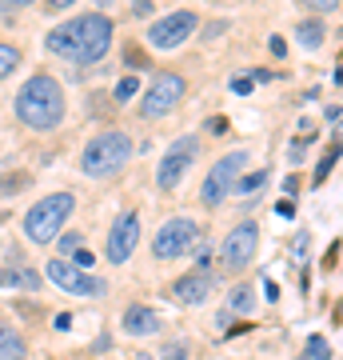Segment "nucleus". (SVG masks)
<instances>
[{
  "label": "nucleus",
  "instance_id": "f257e3e1",
  "mask_svg": "<svg viewBox=\"0 0 343 360\" xmlns=\"http://www.w3.org/2000/svg\"><path fill=\"white\" fill-rule=\"evenodd\" d=\"M112 28L116 25L104 13H84L56 25L44 44H48V52L72 60V65H96V60H104V52L112 44Z\"/></svg>",
  "mask_w": 343,
  "mask_h": 360
},
{
  "label": "nucleus",
  "instance_id": "f03ea898",
  "mask_svg": "<svg viewBox=\"0 0 343 360\" xmlns=\"http://www.w3.org/2000/svg\"><path fill=\"white\" fill-rule=\"evenodd\" d=\"M64 89L60 80L48 77V72H36V77L25 80V89L16 92V116L25 120L32 132H52L60 129L64 120Z\"/></svg>",
  "mask_w": 343,
  "mask_h": 360
},
{
  "label": "nucleus",
  "instance_id": "7ed1b4c3",
  "mask_svg": "<svg viewBox=\"0 0 343 360\" xmlns=\"http://www.w3.org/2000/svg\"><path fill=\"white\" fill-rule=\"evenodd\" d=\"M132 156H136V144H132L128 132L104 129L100 136L88 141V148H84V156H80V168H84L92 180H108V176H116V172H124Z\"/></svg>",
  "mask_w": 343,
  "mask_h": 360
},
{
  "label": "nucleus",
  "instance_id": "20e7f679",
  "mask_svg": "<svg viewBox=\"0 0 343 360\" xmlns=\"http://www.w3.org/2000/svg\"><path fill=\"white\" fill-rule=\"evenodd\" d=\"M72 208H76V196L72 193H52V196H44V200H36L25 217V236L32 245L56 240L60 229H64V220H72Z\"/></svg>",
  "mask_w": 343,
  "mask_h": 360
},
{
  "label": "nucleus",
  "instance_id": "39448f33",
  "mask_svg": "<svg viewBox=\"0 0 343 360\" xmlns=\"http://www.w3.org/2000/svg\"><path fill=\"white\" fill-rule=\"evenodd\" d=\"M243 168H248V153H243V148H236V153H228V156H220L216 165L208 168V176H203V184H200V200L208 208L224 205V200L231 196V184L243 176Z\"/></svg>",
  "mask_w": 343,
  "mask_h": 360
},
{
  "label": "nucleus",
  "instance_id": "423d86ee",
  "mask_svg": "<svg viewBox=\"0 0 343 360\" xmlns=\"http://www.w3.org/2000/svg\"><path fill=\"white\" fill-rule=\"evenodd\" d=\"M184 92H188V80L180 77V72H160V77L152 80V89L144 92L140 116L144 120H160V116H168L180 101H184Z\"/></svg>",
  "mask_w": 343,
  "mask_h": 360
},
{
  "label": "nucleus",
  "instance_id": "0eeeda50",
  "mask_svg": "<svg viewBox=\"0 0 343 360\" xmlns=\"http://www.w3.org/2000/svg\"><path fill=\"white\" fill-rule=\"evenodd\" d=\"M196 156H200V141H196V136H180V141H172V144H168V153L160 156V168H156V184H160L164 193L180 188L184 172L196 165Z\"/></svg>",
  "mask_w": 343,
  "mask_h": 360
},
{
  "label": "nucleus",
  "instance_id": "6e6552de",
  "mask_svg": "<svg viewBox=\"0 0 343 360\" xmlns=\"http://www.w3.org/2000/svg\"><path fill=\"white\" fill-rule=\"evenodd\" d=\"M196 236H200V224H196L191 217H172V220H164V229L156 232L152 252H156L160 260L184 257V252L196 245Z\"/></svg>",
  "mask_w": 343,
  "mask_h": 360
},
{
  "label": "nucleus",
  "instance_id": "1a4fd4ad",
  "mask_svg": "<svg viewBox=\"0 0 343 360\" xmlns=\"http://www.w3.org/2000/svg\"><path fill=\"white\" fill-rule=\"evenodd\" d=\"M255 248H260V224H255V220H243V224H236V229L224 236L220 257H224L228 272H243L255 260Z\"/></svg>",
  "mask_w": 343,
  "mask_h": 360
},
{
  "label": "nucleus",
  "instance_id": "9d476101",
  "mask_svg": "<svg viewBox=\"0 0 343 360\" xmlns=\"http://www.w3.org/2000/svg\"><path fill=\"white\" fill-rule=\"evenodd\" d=\"M44 276H48L56 288H64V292H72V296H104V292H108V281H100V276H88L84 269L68 264V260H48Z\"/></svg>",
  "mask_w": 343,
  "mask_h": 360
},
{
  "label": "nucleus",
  "instance_id": "9b49d317",
  "mask_svg": "<svg viewBox=\"0 0 343 360\" xmlns=\"http://www.w3.org/2000/svg\"><path fill=\"white\" fill-rule=\"evenodd\" d=\"M196 28H200L196 13L180 8V13H168V16H160V20H152V28H148V44H152V49H164V52L168 49H180Z\"/></svg>",
  "mask_w": 343,
  "mask_h": 360
},
{
  "label": "nucleus",
  "instance_id": "f8f14e48",
  "mask_svg": "<svg viewBox=\"0 0 343 360\" xmlns=\"http://www.w3.org/2000/svg\"><path fill=\"white\" fill-rule=\"evenodd\" d=\"M136 245H140V217L128 208V212H120L112 224V232H108V245H104V257L112 260V264H124L132 252H136Z\"/></svg>",
  "mask_w": 343,
  "mask_h": 360
},
{
  "label": "nucleus",
  "instance_id": "ddd939ff",
  "mask_svg": "<svg viewBox=\"0 0 343 360\" xmlns=\"http://www.w3.org/2000/svg\"><path fill=\"white\" fill-rule=\"evenodd\" d=\"M172 296H176L180 304H203L208 296H212V276L208 272H188V276H180L176 284H172Z\"/></svg>",
  "mask_w": 343,
  "mask_h": 360
},
{
  "label": "nucleus",
  "instance_id": "4468645a",
  "mask_svg": "<svg viewBox=\"0 0 343 360\" xmlns=\"http://www.w3.org/2000/svg\"><path fill=\"white\" fill-rule=\"evenodd\" d=\"M124 333L128 336H152V333H160V316L152 309H144V304H132L124 312Z\"/></svg>",
  "mask_w": 343,
  "mask_h": 360
},
{
  "label": "nucleus",
  "instance_id": "2eb2a0df",
  "mask_svg": "<svg viewBox=\"0 0 343 360\" xmlns=\"http://www.w3.org/2000/svg\"><path fill=\"white\" fill-rule=\"evenodd\" d=\"M28 348H25V336L8 328V324L0 321V360H25Z\"/></svg>",
  "mask_w": 343,
  "mask_h": 360
},
{
  "label": "nucleus",
  "instance_id": "dca6fc26",
  "mask_svg": "<svg viewBox=\"0 0 343 360\" xmlns=\"http://www.w3.org/2000/svg\"><path fill=\"white\" fill-rule=\"evenodd\" d=\"M236 312V316H248V312H255V288L252 284H231L228 292V316Z\"/></svg>",
  "mask_w": 343,
  "mask_h": 360
},
{
  "label": "nucleus",
  "instance_id": "f3484780",
  "mask_svg": "<svg viewBox=\"0 0 343 360\" xmlns=\"http://www.w3.org/2000/svg\"><path fill=\"white\" fill-rule=\"evenodd\" d=\"M0 288H40V272H32V269H0Z\"/></svg>",
  "mask_w": 343,
  "mask_h": 360
},
{
  "label": "nucleus",
  "instance_id": "a211bd4d",
  "mask_svg": "<svg viewBox=\"0 0 343 360\" xmlns=\"http://www.w3.org/2000/svg\"><path fill=\"white\" fill-rule=\"evenodd\" d=\"M323 37H328V28L319 25V20H300V25H295V40H300L304 49H319Z\"/></svg>",
  "mask_w": 343,
  "mask_h": 360
},
{
  "label": "nucleus",
  "instance_id": "6ab92c4d",
  "mask_svg": "<svg viewBox=\"0 0 343 360\" xmlns=\"http://www.w3.org/2000/svg\"><path fill=\"white\" fill-rule=\"evenodd\" d=\"M264 184H267V168H255V172H248V176H240L231 184V193H255V188H264Z\"/></svg>",
  "mask_w": 343,
  "mask_h": 360
},
{
  "label": "nucleus",
  "instance_id": "aec40b11",
  "mask_svg": "<svg viewBox=\"0 0 343 360\" xmlns=\"http://www.w3.org/2000/svg\"><path fill=\"white\" fill-rule=\"evenodd\" d=\"M32 176L28 172H8V176H0V196H16L20 188H28Z\"/></svg>",
  "mask_w": 343,
  "mask_h": 360
},
{
  "label": "nucleus",
  "instance_id": "412c9836",
  "mask_svg": "<svg viewBox=\"0 0 343 360\" xmlns=\"http://www.w3.org/2000/svg\"><path fill=\"white\" fill-rule=\"evenodd\" d=\"M16 65H20V49H13V44H0V80L8 77V72H16Z\"/></svg>",
  "mask_w": 343,
  "mask_h": 360
},
{
  "label": "nucleus",
  "instance_id": "4be33fe9",
  "mask_svg": "<svg viewBox=\"0 0 343 360\" xmlns=\"http://www.w3.org/2000/svg\"><path fill=\"white\" fill-rule=\"evenodd\" d=\"M136 92H140V80H136V77H124L120 84H116V92H112V96H116L120 104H128L132 96H136Z\"/></svg>",
  "mask_w": 343,
  "mask_h": 360
},
{
  "label": "nucleus",
  "instance_id": "5701e85b",
  "mask_svg": "<svg viewBox=\"0 0 343 360\" xmlns=\"http://www.w3.org/2000/svg\"><path fill=\"white\" fill-rule=\"evenodd\" d=\"M307 356L311 360H331V345L323 340V336H311V340H307Z\"/></svg>",
  "mask_w": 343,
  "mask_h": 360
},
{
  "label": "nucleus",
  "instance_id": "b1692460",
  "mask_svg": "<svg viewBox=\"0 0 343 360\" xmlns=\"http://www.w3.org/2000/svg\"><path fill=\"white\" fill-rule=\"evenodd\" d=\"M335 156H339V148H331V153L323 156V160H319V168H316V184H323V180H328V172L335 168Z\"/></svg>",
  "mask_w": 343,
  "mask_h": 360
},
{
  "label": "nucleus",
  "instance_id": "393cba45",
  "mask_svg": "<svg viewBox=\"0 0 343 360\" xmlns=\"http://www.w3.org/2000/svg\"><path fill=\"white\" fill-rule=\"evenodd\" d=\"M68 257H72V264H76V269H92L96 252H88V248H76V252H68Z\"/></svg>",
  "mask_w": 343,
  "mask_h": 360
},
{
  "label": "nucleus",
  "instance_id": "a878e982",
  "mask_svg": "<svg viewBox=\"0 0 343 360\" xmlns=\"http://www.w3.org/2000/svg\"><path fill=\"white\" fill-rule=\"evenodd\" d=\"M191 257H196V269H203V264L212 260V248H208V245L200 240V245H191Z\"/></svg>",
  "mask_w": 343,
  "mask_h": 360
},
{
  "label": "nucleus",
  "instance_id": "bb28decb",
  "mask_svg": "<svg viewBox=\"0 0 343 360\" xmlns=\"http://www.w3.org/2000/svg\"><path fill=\"white\" fill-rule=\"evenodd\" d=\"M307 8H316V13H335L339 8V0H304Z\"/></svg>",
  "mask_w": 343,
  "mask_h": 360
},
{
  "label": "nucleus",
  "instance_id": "cd10ccee",
  "mask_svg": "<svg viewBox=\"0 0 343 360\" xmlns=\"http://www.w3.org/2000/svg\"><path fill=\"white\" fill-rule=\"evenodd\" d=\"M124 65H128V68H144L148 60H144V52H140V49H128V52H124Z\"/></svg>",
  "mask_w": 343,
  "mask_h": 360
},
{
  "label": "nucleus",
  "instance_id": "c85d7f7f",
  "mask_svg": "<svg viewBox=\"0 0 343 360\" xmlns=\"http://www.w3.org/2000/svg\"><path fill=\"white\" fill-rule=\"evenodd\" d=\"M252 84H255L252 77H236V80H231V92H236V96H248V92H252Z\"/></svg>",
  "mask_w": 343,
  "mask_h": 360
},
{
  "label": "nucleus",
  "instance_id": "c756f323",
  "mask_svg": "<svg viewBox=\"0 0 343 360\" xmlns=\"http://www.w3.org/2000/svg\"><path fill=\"white\" fill-rule=\"evenodd\" d=\"M188 356V345H168L164 348V360H184Z\"/></svg>",
  "mask_w": 343,
  "mask_h": 360
},
{
  "label": "nucleus",
  "instance_id": "7c9ffc66",
  "mask_svg": "<svg viewBox=\"0 0 343 360\" xmlns=\"http://www.w3.org/2000/svg\"><path fill=\"white\" fill-rule=\"evenodd\" d=\"M28 4H32V0H0V13H20Z\"/></svg>",
  "mask_w": 343,
  "mask_h": 360
},
{
  "label": "nucleus",
  "instance_id": "2f4dec72",
  "mask_svg": "<svg viewBox=\"0 0 343 360\" xmlns=\"http://www.w3.org/2000/svg\"><path fill=\"white\" fill-rule=\"evenodd\" d=\"M56 333H68V328H72V316H68V312H56Z\"/></svg>",
  "mask_w": 343,
  "mask_h": 360
},
{
  "label": "nucleus",
  "instance_id": "473e14b6",
  "mask_svg": "<svg viewBox=\"0 0 343 360\" xmlns=\"http://www.w3.org/2000/svg\"><path fill=\"white\" fill-rule=\"evenodd\" d=\"M72 248H80V236H76V232H68V236L60 240V252H72Z\"/></svg>",
  "mask_w": 343,
  "mask_h": 360
},
{
  "label": "nucleus",
  "instance_id": "72a5a7b5",
  "mask_svg": "<svg viewBox=\"0 0 343 360\" xmlns=\"http://www.w3.org/2000/svg\"><path fill=\"white\" fill-rule=\"evenodd\" d=\"M267 49L276 52V56H283V52H288V44H283V37H271V40H267Z\"/></svg>",
  "mask_w": 343,
  "mask_h": 360
},
{
  "label": "nucleus",
  "instance_id": "f704fd0d",
  "mask_svg": "<svg viewBox=\"0 0 343 360\" xmlns=\"http://www.w3.org/2000/svg\"><path fill=\"white\" fill-rule=\"evenodd\" d=\"M152 13V4H148V0H136V4H132V16H148Z\"/></svg>",
  "mask_w": 343,
  "mask_h": 360
},
{
  "label": "nucleus",
  "instance_id": "c9c22d12",
  "mask_svg": "<svg viewBox=\"0 0 343 360\" xmlns=\"http://www.w3.org/2000/svg\"><path fill=\"white\" fill-rule=\"evenodd\" d=\"M208 129H212V132H228V120H224V116H212V120H208Z\"/></svg>",
  "mask_w": 343,
  "mask_h": 360
},
{
  "label": "nucleus",
  "instance_id": "e433bc0d",
  "mask_svg": "<svg viewBox=\"0 0 343 360\" xmlns=\"http://www.w3.org/2000/svg\"><path fill=\"white\" fill-rule=\"evenodd\" d=\"M276 212H280V217H292L295 205H292V200H280V205H276Z\"/></svg>",
  "mask_w": 343,
  "mask_h": 360
},
{
  "label": "nucleus",
  "instance_id": "4c0bfd02",
  "mask_svg": "<svg viewBox=\"0 0 343 360\" xmlns=\"http://www.w3.org/2000/svg\"><path fill=\"white\" fill-rule=\"evenodd\" d=\"M48 8H56V13H60V8H72V0H48Z\"/></svg>",
  "mask_w": 343,
  "mask_h": 360
},
{
  "label": "nucleus",
  "instance_id": "58836bf2",
  "mask_svg": "<svg viewBox=\"0 0 343 360\" xmlns=\"http://www.w3.org/2000/svg\"><path fill=\"white\" fill-rule=\"evenodd\" d=\"M96 4H100V13H104V8H108V4H116V0H96Z\"/></svg>",
  "mask_w": 343,
  "mask_h": 360
}]
</instances>
